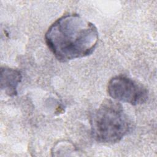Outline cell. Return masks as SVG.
<instances>
[{
  "label": "cell",
  "instance_id": "6da1fadb",
  "mask_svg": "<svg viewBox=\"0 0 157 157\" xmlns=\"http://www.w3.org/2000/svg\"><path fill=\"white\" fill-rule=\"evenodd\" d=\"M45 40L56 58L67 62L91 55L97 46L99 36L93 23L78 14L69 13L51 25Z\"/></svg>",
  "mask_w": 157,
  "mask_h": 157
},
{
  "label": "cell",
  "instance_id": "7a4b0ae2",
  "mask_svg": "<svg viewBox=\"0 0 157 157\" xmlns=\"http://www.w3.org/2000/svg\"><path fill=\"white\" fill-rule=\"evenodd\" d=\"M91 134L101 143L120 141L130 131L131 123L122 106L111 100L103 102L91 115Z\"/></svg>",
  "mask_w": 157,
  "mask_h": 157
},
{
  "label": "cell",
  "instance_id": "3957f363",
  "mask_svg": "<svg viewBox=\"0 0 157 157\" xmlns=\"http://www.w3.org/2000/svg\"><path fill=\"white\" fill-rule=\"evenodd\" d=\"M107 92L114 99L131 105L142 104L148 97L147 90L142 85L124 76H117L108 83Z\"/></svg>",
  "mask_w": 157,
  "mask_h": 157
},
{
  "label": "cell",
  "instance_id": "277c9868",
  "mask_svg": "<svg viewBox=\"0 0 157 157\" xmlns=\"http://www.w3.org/2000/svg\"><path fill=\"white\" fill-rule=\"evenodd\" d=\"M22 78L21 74L18 70L1 67V88L5 93L13 96L17 94V87Z\"/></svg>",
  "mask_w": 157,
  "mask_h": 157
}]
</instances>
